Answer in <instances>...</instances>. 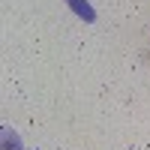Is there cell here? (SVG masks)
Wrapping results in <instances>:
<instances>
[{"label": "cell", "instance_id": "7a4b0ae2", "mask_svg": "<svg viewBox=\"0 0 150 150\" xmlns=\"http://www.w3.org/2000/svg\"><path fill=\"white\" fill-rule=\"evenodd\" d=\"M0 150H24V144H21V135L12 129V126H3L0 129Z\"/></svg>", "mask_w": 150, "mask_h": 150}, {"label": "cell", "instance_id": "6da1fadb", "mask_svg": "<svg viewBox=\"0 0 150 150\" xmlns=\"http://www.w3.org/2000/svg\"><path fill=\"white\" fill-rule=\"evenodd\" d=\"M66 6H69L81 21H87V24H93V21H96V9L87 3V0H66Z\"/></svg>", "mask_w": 150, "mask_h": 150}]
</instances>
